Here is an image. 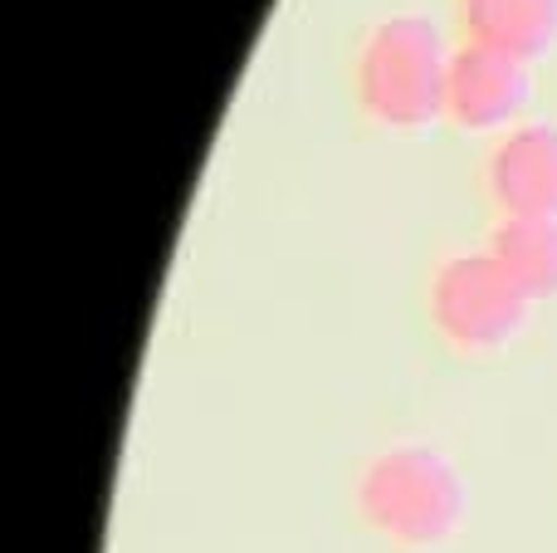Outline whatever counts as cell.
<instances>
[{"instance_id":"obj_6","label":"cell","mask_w":557,"mask_h":553,"mask_svg":"<svg viewBox=\"0 0 557 553\" xmlns=\"http://www.w3.org/2000/svg\"><path fill=\"white\" fill-rule=\"evenodd\" d=\"M460 45H484L499 54L548 64L557 54V0H445Z\"/></svg>"},{"instance_id":"obj_1","label":"cell","mask_w":557,"mask_h":553,"mask_svg":"<svg viewBox=\"0 0 557 553\" xmlns=\"http://www.w3.org/2000/svg\"><path fill=\"white\" fill-rule=\"evenodd\" d=\"M455 29L431 10H382L343 49V103L367 137H425L445 127Z\"/></svg>"},{"instance_id":"obj_2","label":"cell","mask_w":557,"mask_h":553,"mask_svg":"<svg viewBox=\"0 0 557 553\" xmlns=\"http://www.w3.org/2000/svg\"><path fill=\"white\" fill-rule=\"evenodd\" d=\"M347 525L386 553H441L470 519V476L435 437L367 446L343 480Z\"/></svg>"},{"instance_id":"obj_7","label":"cell","mask_w":557,"mask_h":553,"mask_svg":"<svg viewBox=\"0 0 557 553\" xmlns=\"http://www.w3.org/2000/svg\"><path fill=\"white\" fill-rule=\"evenodd\" d=\"M474 241L539 304L557 299V216H484Z\"/></svg>"},{"instance_id":"obj_4","label":"cell","mask_w":557,"mask_h":553,"mask_svg":"<svg viewBox=\"0 0 557 553\" xmlns=\"http://www.w3.org/2000/svg\"><path fill=\"white\" fill-rule=\"evenodd\" d=\"M539 98H543L539 64L455 39L450 78H445V133L490 143V137L529 123L539 113Z\"/></svg>"},{"instance_id":"obj_5","label":"cell","mask_w":557,"mask_h":553,"mask_svg":"<svg viewBox=\"0 0 557 553\" xmlns=\"http://www.w3.org/2000/svg\"><path fill=\"white\" fill-rule=\"evenodd\" d=\"M470 192L484 216H557V113L474 147Z\"/></svg>"},{"instance_id":"obj_3","label":"cell","mask_w":557,"mask_h":553,"mask_svg":"<svg viewBox=\"0 0 557 553\" xmlns=\"http://www.w3.org/2000/svg\"><path fill=\"white\" fill-rule=\"evenodd\" d=\"M421 329L455 362H499L533 333L543 304L480 241L435 245L416 284Z\"/></svg>"}]
</instances>
